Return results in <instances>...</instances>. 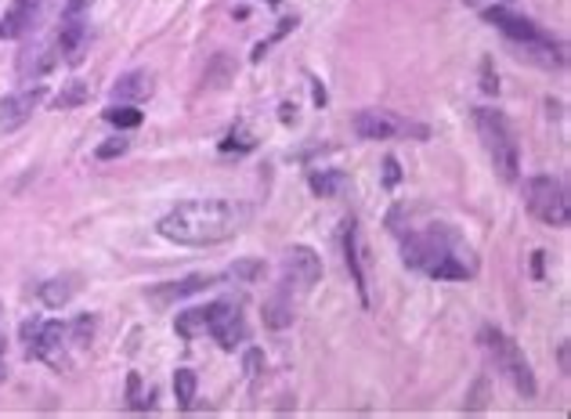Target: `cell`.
I'll use <instances>...</instances> for the list:
<instances>
[{
  "label": "cell",
  "instance_id": "cell-1",
  "mask_svg": "<svg viewBox=\"0 0 571 419\" xmlns=\"http://www.w3.org/2000/svg\"><path fill=\"white\" fill-rule=\"evenodd\" d=\"M243 229V210L229 199H193L160 221V235L177 246H218Z\"/></svg>",
  "mask_w": 571,
  "mask_h": 419
},
{
  "label": "cell",
  "instance_id": "cell-2",
  "mask_svg": "<svg viewBox=\"0 0 571 419\" xmlns=\"http://www.w3.org/2000/svg\"><path fill=\"white\" fill-rule=\"evenodd\" d=\"M401 254H406L409 268L434 275V279H467L470 275V265H463V257H459L456 235H452L448 229H442V224L406 235Z\"/></svg>",
  "mask_w": 571,
  "mask_h": 419
},
{
  "label": "cell",
  "instance_id": "cell-3",
  "mask_svg": "<svg viewBox=\"0 0 571 419\" xmlns=\"http://www.w3.org/2000/svg\"><path fill=\"white\" fill-rule=\"evenodd\" d=\"M474 124H478V138L489 160L496 166V174L503 177L506 185L517 182V171H521V152H517V138L510 130L506 116L496 113V109H478L474 113Z\"/></svg>",
  "mask_w": 571,
  "mask_h": 419
},
{
  "label": "cell",
  "instance_id": "cell-4",
  "mask_svg": "<svg viewBox=\"0 0 571 419\" xmlns=\"http://www.w3.org/2000/svg\"><path fill=\"white\" fill-rule=\"evenodd\" d=\"M525 207L532 218H539L543 224H550V229H568V221H571V199H568V188L561 177H550V174L528 177Z\"/></svg>",
  "mask_w": 571,
  "mask_h": 419
},
{
  "label": "cell",
  "instance_id": "cell-5",
  "mask_svg": "<svg viewBox=\"0 0 571 419\" xmlns=\"http://www.w3.org/2000/svg\"><path fill=\"white\" fill-rule=\"evenodd\" d=\"M481 340H485V347H489V354H492V362H496L499 373L514 383V391L525 394V398H535V391H539V387H535V373H532L525 351H521V347L510 340L506 333H499V329H485Z\"/></svg>",
  "mask_w": 571,
  "mask_h": 419
},
{
  "label": "cell",
  "instance_id": "cell-6",
  "mask_svg": "<svg viewBox=\"0 0 571 419\" xmlns=\"http://www.w3.org/2000/svg\"><path fill=\"white\" fill-rule=\"evenodd\" d=\"M22 344H26V354H30V358H37V362L62 365V362H66L69 329L62 326V322L30 318L26 326H22Z\"/></svg>",
  "mask_w": 571,
  "mask_h": 419
},
{
  "label": "cell",
  "instance_id": "cell-7",
  "mask_svg": "<svg viewBox=\"0 0 571 419\" xmlns=\"http://www.w3.org/2000/svg\"><path fill=\"white\" fill-rule=\"evenodd\" d=\"M207 333L218 340L224 351H235L246 340V318L235 301H213L207 307Z\"/></svg>",
  "mask_w": 571,
  "mask_h": 419
},
{
  "label": "cell",
  "instance_id": "cell-8",
  "mask_svg": "<svg viewBox=\"0 0 571 419\" xmlns=\"http://www.w3.org/2000/svg\"><path fill=\"white\" fill-rule=\"evenodd\" d=\"M88 11L91 0H66L62 8V26H58V51H62L69 62H80L83 44H88Z\"/></svg>",
  "mask_w": 571,
  "mask_h": 419
},
{
  "label": "cell",
  "instance_id": "cell-9",
  "mask_svg": "<svg viewBox=\"0 0 571 419\" xmlns=\"http://www.w3.org/2000/svg\"><path fill=\"white\" fill-rule=\"evenodd\" d=\"M351 127L362 141H387L395 135H409V130H416V135H427V130L409 127L406 119H398L395 113H384V109H362L359 116H354Z\"/></svg>",
  "mask_w": 571,
  "mask_h": 419
},
{
  "label": "cell",
  "instance_id": "cell-10",
  "mask_svg": "<svg viewBox=\"0 0 571 419\" xmlns=\"http://www.w3.org/2000/svg\"><path fill=\"white\" fill-rule=\"evenodd\" d=\"M318 279H323V257L312 246H290V254H286V286L312 290Z\"/></svg>",
  "mask_w": 571,
  "mask_h": 419
},
{
  "label": "cell",
  "instance_id": "cell-11",
  "mask_svg": "<svg viewBox=\"0 0 571 419\" xmlns=\"http://www.w3.org/2000/svg\"><path fill=\"white\" fill-rule=\"evenodd\" d=\"M44 98H47L44 88H26V91L8 94V98L0 102V127H4V130H19L33 113L40 109Z\"/></svg>",
  "mask_w": 571,
  "mask_h": 419
},
{
  "label": "cell",
  "instance_id": "cell-12",
  "mask_svg": "<svg viewBox=\"0 0 571 419\" xmlns=\"http://www.w3.org/2000/svg\"><path fill=\"white\" fill-rule=\"evenodd\" d=\"M44 4L47 0H15V4L8 8L4 22H0V33H4V37H26V33L40 22Z\"/></svg>",
  "mask_w": 571,
  "mask_h": 419
},
{
  "label": "cell",
  "instance_id": "cell-13",
  "mask_svg": "<svg viewBox=\"0 0 571 419\" xmlns=\"http://www.w3.org/2000/svg\"><path fill=\"white\" fill-rule=\"evenodd\" d=\"M58 47H51V44H37V47H26V51H22V58H19V77H44L47 69H55V62H58Z\"/></svg>",
  "mask_w": 571,
  "mask_h": 419
},
{
  "label": "cell",
  "instance_id": "cell-14",
  "mask_svg": "<svg viewBox=\"0 0 571 419\" xmlns=\"http://www.w3.org/2000/svg\"><path fill=\"white\" fill-rule=\"evenodd\" d=\"M149 94H152V73H145V69H135V73L120 77L113 88V98L120 102H141L149 98Z\"/></svg>",
  "mask_w": 571,
  "mask_h": 419
},
{
  "label": "cell",
  "instance_id": "cell-15",
  "mask_svg": "<svg viewBox=\"0 0 571 419\" xmlns=\"http://www.w3.org/2000/svg\"><path fill=\"white\" fill-rule=\"evenodd\" d=\"M265 322L271 329H286L293 322V301H290V286H279V293H271L265 301Z\"/></svg>",
  "mask_w": 571,
  "mask_h": 419
},
{
  "label": "cell",
  "instance_id": "cell-16",
  "mask_svg": "<svg viewBox=\"0 0 571 419\" xmlns=\"http://www.w3.org/2000/svg\"><path fill=\"white\" fill-rule=\"evenodd\" d=\"M343 254H348V271L354 279V290H359L362 304H369V293H365V275H362V265H359V229H354V221L343 224Z\"/></svg>",
  "mask_w": 571,
  "mask_h": 419
},
{
  "label": "cell",
  "instance_id": "cell-17",
  "mask_svg": "<svg viewBox=\"0 0 571 419\" xmlns=\"http://www.w3.org/2000/svg\"><path fill=\"white\" fill-rule=\"evenodd\" d=\"M210 282H218V275H193V279H185V282L163 286V290L152 293V301H160V304H166V301H182V296L199 293V290H203V286H210Z\"/></svg>",
  "mask_w": 571,
  "mask_h": 419
},
{
  "label": "cell",
  "instance_id": "cell-18",
  "mask_svg": "<svg viewBox=\"0 0 571 419\" xmlns=\"http://www.w3.org/2000/svg\"><path fill=\"white\" fill-rule=\"evenodd\" d=\"M40 301H44L47 307H62V304H69V301H73V282H69V279H51V282H44V286H40Z\"/></svg>",
  "mask_w": 571,
  "mask_h": 419
},
{
  "label": "cell",
  "instance_id": "cell-19",
  "mask_svg": "<svg viewBox=\"0 0 571 419\" xmlns=\"http://www.w3.org/2000/svg\"><path fill=\"white\" fill-rule=\"evenodd\" d=\"M232 77H235L232 58L229 55H213V62L207 66V73H203V83L207 88H224V83H232Z\"/></svg>",
  "mask_w": 571,
  "mask_h": 419
},
{
  "label": "cell",
  "instance_id": "cell-20",
  "mask_svg": "<svg viewBox=\"0 0 571 419\" xmlns=\"http://www.w3.org/2000/svg\"><path fill=\"white\" fill-rule=\"evenodd\" d=\"M174 394H177V405H182V409H193V401H196V373L193 369H177L174 373Z\"/></svg>",
  "mask_w": 571,
  "mask_h": 419
},
{
  "label": "cell",
  "instance_id": "cell-21",
  "mask_svg": "<svg viewBox=\"0 0 571 419\" xmlns=\"http://www.w3.org/2000/svg\"><path fill=\"white\" fill-rule=\"evenodd\" d=\"M199 329H207V307H196V311L177 315V333H182L185 340H193Z\"/></svg>",
  "mask_w": 571,
  "mask_h": 419
},
{
  "label": "cell",
  "instance_id": "cell-22",
  "mask_svg": "<svg viewBox=\"0 0 571 419\" xmlns=\"http://www.w3.org/2000/svg\"><path fill=\"white\" fill-rule=\"evenodd\" d=\"M105 119H109L113 127L130 130V127H138V124H141V113L135 109V105H113V109L105 113Z\"/></svg>",
  "mask_w": 571,
  "mask_h": 419
},
{
  "label": "cell",
  "instance_id": "cell-23",
  "mask_svg": "<svg viewBox=\"0 0 571 419\" xmlns=\"http://www.w3.org/2000/svg\"><path fill=\"white\" fill-rule=\"evenodd\" d=\"M94 337V318L91 315H80L73 326H69V340H73L77 347H88Z\"/></svg>",
  "mask_w": 571,
  "mask_h": 419
},
{
  "label": "cell",
  "instance_id": "cell-24",
  "mask_svg": "<svg viewBox=\"0 0 571 419\" xmlns=\"http://www.w3.org/2000/svg\"><path fill=\"white\" fill-rule=\"evenodd\" d=\"M312 188L318 196H337L343 188V174H312Z\"/></svg>",
  "mask_w": 571,
  "mask_h": 419
},
{
  "label": "cell",
  "instance_id": "cell-25",
  "mask_svg": "<svg viewBox=\"0 0 571 419\" xmlns=\"http://www.w3.org/2000/svg\"><path fill=\"white\" fill-rule=\"evenodd\" d=\"M83 98H88V88H83L80 80H73V83H69V88L55 98V105H58V109H73V105H80Z\"/></svg>",
  "mask_w": 571,
  "mask_h": 419
},
{
  "label": "cell",
  "instance_id": "cell-26",
  "mask_svg": "<svg viewBox=\"0 0 571 419\" xmlns=\"http://www.w3.org/2000/svg\"><path fill=\"white\" fill-rule=\"evenodd\" d=\"M127 398H130V409H152V394L149 398L141 394V376L138 373H130V380H127Z\"/></svg>",
  "mask_w": 571,
  "mask_h": 419
},
{
  "label": "cell",
  "instance_id": "cell-27",
  "mask_svg": "<svg viewBox=\"0 0 571 419\" xmlns=\"http://www.w3.org/2000/svg\"><path fill=\"white\" fill-rule=\"evenodd\" d=\"M232 149H240V152L254 149V138H249L243 127H240V130H232V135L221 141V152H232Z\"/></svg>",
  "mask_w": 571,
  "mask_h": 419
},
{
  "label": "cell",
  "instance_id": "cell-28",
  "mask_svg": "<svg viewBox=\"0 0 571 419\" xmlns=\"http://www.w3.org/2000/svg\"><path fill=\"white\" fill-rule=\"evenodd\" d=\"M260 271H265V268H260L257 260H243V265L232 268V279H246V282H249V279H257Z\"/></svg>",
  "mask_w": 571,
  "mask_h": 419
},
{
  "label": "cell",
  "instance_id": "cell-29",
  "mask_svg": "<svg viewBox=\"0 0 571 419\" xmlns=\"http://www.w3.org/2000/svg\"><path fill=\"white\" fill-rule=\"evenodd\" d=\"M481 91L485 94H499V80L492 77V62H489V58L481 62Z\"/></svg>",
  "mask_w": 571,
  "mask_h": 419
},
{
  "label": "cell",
  "instance_id": "cell-30",
  "mask_svg": "<svg viewBox=\"0 0 571 419\" xmlns=\"http://www.w3.org/2000/svg\"><path fill=\"white\" fill-rule=\"evenodd\" d=\"M127 152V141L120 138V141H109V146H102L98 149V160H113V155H124Z\"/></svg>",
  "mask_w": 571,
  "mask_h": 419
},
{
  "label": "cell",
  "instance_id": "cell-31",
  "mask_svg": "<svg viewBox=\"0 0 571 419\" xmlns=\"http://www.w3.org/2000/svg\"><path fill=\"white\" fill-rule=\"evenodd\" d=\"M8 380V365H4V307H0V383Z\"/></svg>",
  "mask_w": 571,
  "mask_h": 419
},
{
  "label": "cell",
  "instance_id": "cell-32",
  "mask_svg": "<svg viewBox=\"0 0 571 419\" xmlns=\"http://www.w3.org/2000/svg\"><path fill=\"white\" fill-rule=\"evenodd\" d=\"M260 365H265V354H260V351H249V354H246V373H249V376H257V373H260Z\"/></svg>",
  "mask_w": 571,
  "mask_h": 419
},
{
  "label": "cell",
  "instance_id": "cell-33",
  "mask_svg": "<svg viewBox=\"0 0 571 419\" xmlns=\"http://www.w3.org/2000/svg\"><path fill=\"white\" fill-rule=\"evenodd\" d=\"M395 182H398V163L387 160V185H395Z\"/></svg>",
  "mask_w": 571,
  "mask_h": 419
},
{
  "label": "cell",
  "instance_id": "cell-34",
  "mask_svg": "<svg viewBox=\"0 0 571 419\" xmlns=\"http://www.w3.org/2000/svg\"><path fill=\"white\" fill-rule=\"evenodd\" d=\"M561 373H571V365H568V344H561Z\"/></svg>",
  "mask_w": 571,
  "mask_h": 419
},
{
  "label": "cell",
  "instance_id": "cell-35",
  "mask_svg": "<svg viewBox=\"0 0 571 419\" xmlns=\"http://www.w3.org/2000/svg\"><path fill=\"white\" fill-rule=\"evenodd\" d=\"M268 4H271V8H276V4H279V0H268Z\"/></svg>",
  "mask_w": 571,
  "mask_h": 419
}]
</instances>
